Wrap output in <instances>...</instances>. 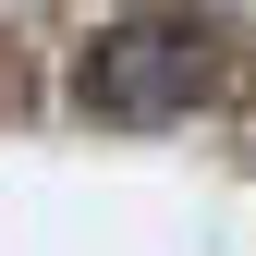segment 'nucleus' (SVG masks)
Returning <instances> with one entry per match:
<instances>
[{
  "label": "nucleus",
  "mask_w": 256,
  "mask_h": 256,
  "mask_svg": "<svg viewBox=\"0 0 256 256\" xmlns=\"http://www.w3.org/2000/svg\"><path fill=\"white\" fill-rule=\"evenodd\" d=\"M220 86V37L196 12H122L86 37V110L122 122V134H146V122H183Z\"/></svg>",
  "instance_id": "nucleus-1"
}]
</instances>
